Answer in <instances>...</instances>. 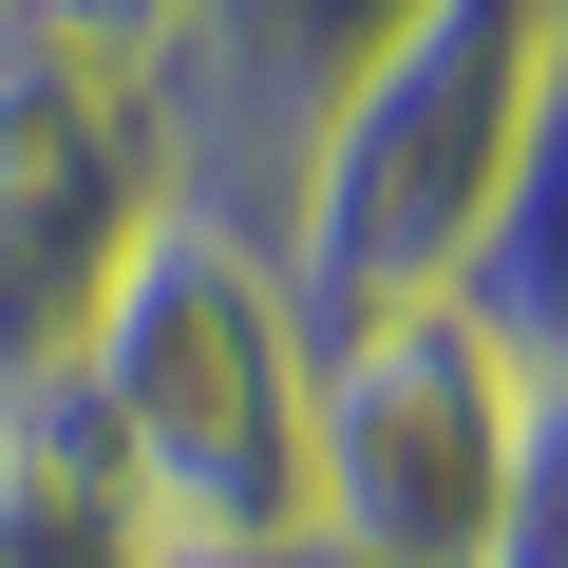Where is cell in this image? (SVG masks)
I'll use <instances>...</instances> for the list:
<instances>
[{
    "label": "cell",
    "mask_w": 568,
    "mask_h": 568,
    "mask_svg": "<svg viewBox=\"0 0 568 568\" xmlns=\"http://www.w3.org/2000/svg\"><path fill=\"white\" fill-rule=\"evenodd\" d=\"M171 209V133L152 77L39 0H0V398H39L95 323V284L152 246Z\"/></svg>",
    "instance_id": "4"
},
{
    "label": "cell",
    "mask_w": 568,
    "mask_h": 568,
    "mask_svg": "<svg viewBox=\"0 0 568 568\" xmlns=\"http://www.w3.org/2000/svg\"><path fill=\"white\" fill-rule=\"evenodd\" d=\"M379 20H398V0H190V20L133 58L152 77V133H171V209H246L265 227L284 152H304V114H323V77Z\"/></svg>",
    "instance_id": "5"
},
{
    "label": "cell",
    "mask_w": 568,
    "mask_h": 568,
    "mask_svg": "<svg viewBox=\"0 0 568 568\" xmlns=\"http://www.w3.org/2000/svg\"><path fill=\"white\" fill-rule=\"evenodd\" d=\"M0 568H171V530L114 493V455L77 436V398H0Z\"/></svg>",
    "instance_id": "6"
},
{
    "label": "cell",
    "mask_w": 568,
    "mask_h": 568,
    "mask_svg": "<svg viewBox=\"0 0 568 568\" xmlns=\"http://www.w3.org/2000/svg\"><path fill=\"white\" fill-rule=\"evenodd\" d=\"M474 568H568V361H530V398H511V493H493Z\"/></svg>",
    "instance_id": "7"
},
{
    "label": "cell",
    "mask_w": 568,
    "mask_h": 568,
    "mask_svg": "<svg viewBox=\"0 0 568 568\" xmlns=\"http://www.w3.org/2000/svg\"><path fill=\"white\" fill-rule=\"evenodd\" d=\"M511 398H530V361L474 304L342 323L323 398H304V530L361 568H474L493 493H511Z\"/></svg>",
    "instance_id": "3"
},
{
    "label": "cell",
    "mask_w": 568,
    "mask_h": 568,
    "mask_svg": "<svg viewBox=\"0 0 568 568\" xmlns=\"http://www.w3.org/2000/svg\"><path fill=\"white\" fill-rule=\"evenodd\" d=\"M39 20H77V39H114V58H152V39L190 20V0H39Z\"/></svg>",
    "instance_id": "8"
},
{
    "label": "cell",
    "mask_w": 568,
    "mask_h": 568,
    "mask_svg": "<svg viewBox=\"0 0 568 568\" xmlns=\"http://www.w3.org/2000/svg\"><path fill=\"white\" fill-rule=\"evenodd\" d=\"M246 568H361V549H323V530H284V549H246Z\"/></svg>",
    "instance_id": "9"
},
{
    "label": "cell",
    "mask_w": 568,
    "mask_h": 568,
    "mask_svg": "<svg viewBox=\"0 0 568 568\" xmlns=\"http://www.w3.org/2000/svg\"><path fill=\"white\" fill-rule=\"evenodd\" d=\"M58 398L114 455V493L171 530V568H246V549L304 530L323 342H304V304H284V265H265L246 209H152V246L95 284Z\"/></svg>",
    "instance_id": "2"
},
{
    "label": "cell",
    "mask_w": 568,
    "mask_h": 568,
    "mask_svg": "<svg viewBox=\"0 0 568 568\" xmlns=\"http://www.w3.org/2000/svg\"><path fill=\"white\" fill-rule=\"evenodd\" d=\"M549 77H568V0H398L323 77L304 152L265 190V265L304 304V342L474 284V246H493V209L549 133Z\"/></svg>",
    "instance_id": "1"
}]
</instances>
